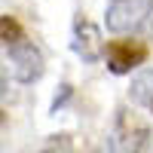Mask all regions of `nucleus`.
I'll return each mask as SVG.
<instances>
[{
    "mask_svg": "<svg viewBox=\"0 0 153 153\" xmlns=\"http://www.w3.org/2000/svg\"><path fill=\"white\" fill-rule=\"evenodd\" d=\"M150 126L141 113H135L129 107L117 110V126H113V147L117 153H147L150 144Z\"/></svg>",
    "mask_w": 153,
    "mask_h": 153,
    "instance_id": "f257e3e1",
    "label": "nucleus"
},
{
    "mask_svg": "<svg viewBox=\"0 0 153 153\" xmlns=\"http://www.w3.org/2000/svg\"><path fill=\"white\" fill-rule=\"evenodd\" d=\"M153 16V0H107L104 25L113 34H129L138 31Z\"/></svg>",
    "mask_w": 153,
    "mask_h": 153,
    "instance_id": "f03ea898",
    "label": "nucleus"
},
{
    "mask_svg": "<svg viewBox=\"0 0 153 153\" xmlns=\"http://www.w3.org/2000/svg\"><path fill=\"white\" fill-rule=\"evenodd\" d=\"M6 61H9V74L19 83H37L43 76V71H46L43 52L31 40H25V37H19L16 43L6 46Z\"/></svg>",
    "mask_w": 153,
    "mask_h": 153,
    "instance_id": "7ed1b4c3",
    "label": "nucleus"
},
{
    "mask_svg": "<svg viewBox=\"0 0 153 153\" xmlns=\"http://www.w3.org/2000/svg\"><path fill=\"white\" fill-rule=\"evenodd\" d=\"M147 43L144 40H132V37H120V40L104 43V58L107 68L113 74H132L135 68H141L147 61Z\"/></svg>",
    "mask_w": 153,
    "mask_h": 153,
    "instance_id": "20e7f679",
    "label": "nucleus"
},
{
    "mask_svg": "<svg viewBox=\"0 0 153 153\" xmlns=\"http://www.w3.org/2000/svg\"><path fill=\"white\" fill-rule=\"evenodd\" d=\"M74 52L83 61H98L104 55V43H101L98 28L89 19H76L74 22Z\"/></svg>",
    "mask_w": 153,
    "mask_h": 153,
    "instance_id": "39448f33",
    "label": "nucleus"
},
{
    "mask_svg": "<svg viewBox=\"0 0 153 153\" xmlns=\"http://www.w3.org/2000/svg\"><path fill=\"white\" fill-rule=\"evenodd\" d=\"M129 98L135 101L138 107H150V110H153V71H150V68H141V71L132 76Z\"/></svg>",
    "mask_w": 153,
    "mask_h": 153,
    "instance_id": "423d86ee",
    "label": "nucleus"
},
{
    "mask_svg": "<svg viewBox=\"0 0 153 153\" xmlns=\"http://www.w3.org/2000/svg\"><path fill=\"white\" fill-rule=\"evenodd\" d=\"M19 37H25L22 34V25L12 16H0V49H6L9 43H16Z\"/></svg>",
    "mask_w": 153,
    "mask_h": 153,
    "instance_id": "0eeeda50",
    "label": "nucleus"
},
{
    "mask_svg": "<svg viewBox=\"0 0 153 153\" xmlns=\"http://www.w3.org/2000/svg\"><path fill=\"white\" fill-rule=\"evenodd\" d=\"M92 153H117V150H113V141H110V138H107V141H101Z\"/></svg>",
    "mask_w": 153,
    "mask_h": 153,
    "instance_id": "6e6552de",
    "label": "nucleus"
},
{
    "mask_svg": "<svg viewBox=\"0 0 153 153\" xmlns=\"http://www.w3.org/2000/svg\"><path fill=\"white\" fill-rule=\"evenodd\" d=\"M0 95H6V83H3V76H0Z\"/></svg>",
    "mask_w": 153,
    "mask_h": 153,
    "instance_id": "1a4fd4ad",
    "label": "nucleus"
},
{
    "mask_svg": "<svg viewBox=\"0 0 153 153\" xmlns=\"http://www.w3.org/2000/svg\"><path fill=\"white\" fill-rule=\"evenodd\" d=\"M0 126H6V113L3 110H0Z\"/></svg>",
    "mask_w": 153,
    "mask_h": 153,
    "instance_id": "9d476101",
    "label": "nucleus"
},
{
    "mask_svg": "<svg viewBox=\"0 0 153 153\" xmlns=\"http://www.w3.org/2000/svg\"><path fill=\"white\" fill-rule=\"evenodd\" d=\"M147 153H153V147H150V150H147Z\"/></svg>",
    "mask_w": 153,
    "mask_h": 153,
    "instance_id": "9b49d317",
    "label": "nucleus"
},
{
    "mask_svg": "<svg viewBox=\"0 0 153 153\" xmlns=\"http://www.w3.org/2000/svg\"><path fill=\"white\" fill-rule=\"evenodd\" d=\"M43 153H49V150H43Z\"/></svg>",
    "mask_w": 153,
    "mask_h": 153,
    "instance_id": "f8f14e48",
    "label": "nucleus"
}]
</instances>
